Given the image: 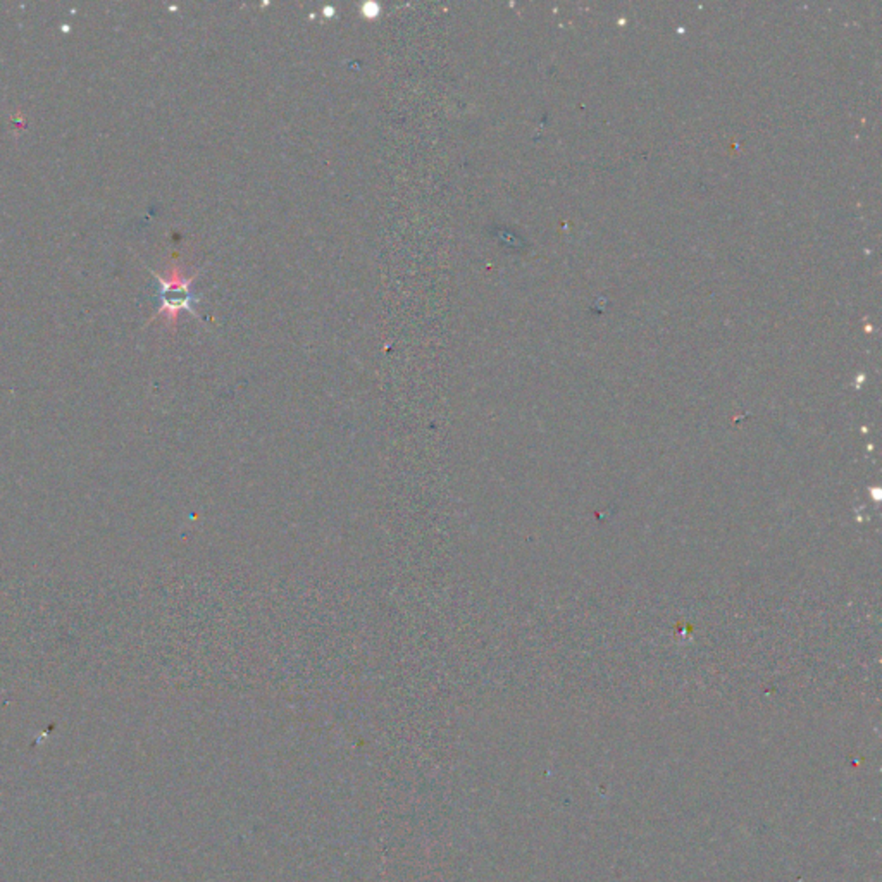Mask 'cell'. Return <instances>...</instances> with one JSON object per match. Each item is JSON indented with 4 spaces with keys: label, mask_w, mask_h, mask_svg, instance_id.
Segmentation results:
<instances>
[{
    "label": "cell",
    "mask_w": 882,
    "mask_h": 882,
    "mask_svg": "<svg viewBox=\"0 0 882 882\" xmlns=\"http://www.w3.org/2000/svg\"><path fill=\"white\" fill-rule=\"evenodd\" d=\"M157 278L159 288V309L154 319L163 317L169 326H176L178 317L181 313H190L195 319H200L195 311L198 304V295L193 292L191 285L197 279V274H185L178 266H171L166 274L154 273Z\"/></svg>",
    "instance_id": "1"
},
{
    "label": "cell",
    "mask_w": 882,
    "mask_h": 882,
    "mask_svg": "<svg viewBox=\"0 0 882 882\" xmlns=\"http://www.w3.org/2000/svg\"><path fill=\"white\" fill-rule=\"evenodd\" d=\"M379 13H381V7H379L378 4H364L362 5L364 18H376Z\"/></svg>",
    "instance_id": "2"
}]
</instances>
